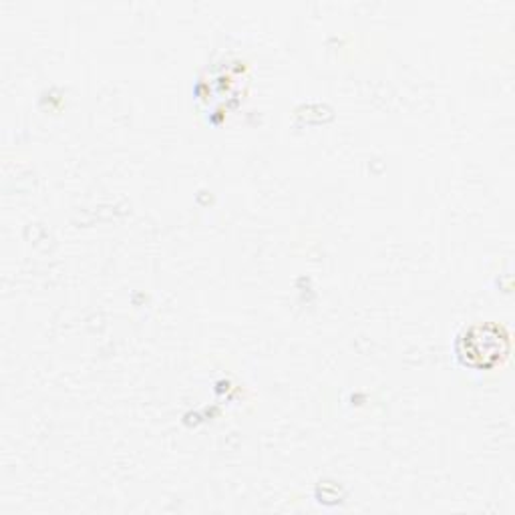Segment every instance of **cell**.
<instances>
[{
  "label": "cell",
  "mask_w": 515,
  "mask_h": 515,
  "mask_svg": "<svg viewBox=\"0 0 515 515\" xmlns=\"http://www.w3.org/2000/svg\"><path fill=\"white\" fill-rule=\"evenodd\" d=\"M475 333H477V328H475ZM505 348H508V340H505V336L501 335V330H497V328H493L492 335L485 330V343H482L479 333L469 335V338H465V353L469 354V363L479 359V364H483V351H485L487 361H490V364H493L501 359Z\"/></svg>",
  "instance_id": "cell-1"
}]
</instances>
